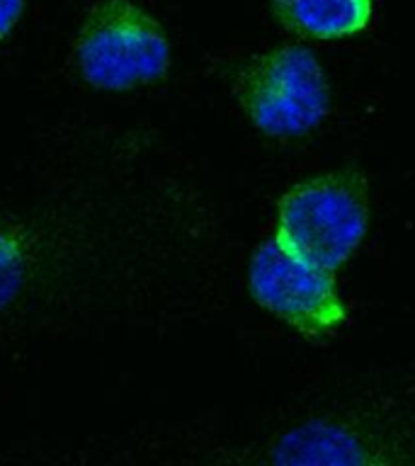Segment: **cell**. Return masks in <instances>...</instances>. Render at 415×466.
<instances>
[{"label":"cell","instance_id":"5","mask_svg":"<svg viewBox=\"0 0 415 466\" xmlns=\"http://www.w3.org/2000/svg\"><path fill=\"white\" fill-rule=\"evenodd\" d=\"M287 32L311 42H342L362 35L374 15V0H269Z\"/></svg>","mask_w":415,"mask_h":466},{"label":"cell","instance_id":"3","mask_svg":"<svg viewBox=\"0 0 415 466\" xmlns=\"http://www.w3.org/2000/svg\"><path fill=\"white\" fill-rule=\"evenodd\" d=\"M233 97L248 124L272 138L304 137L330 112L326 68L301 44H282L248 58L233 80Z\"/></svg>","mask_w":415,"mask_h":466},{"label":"cell","instance_id":"8","mask_svg":"<svg viewBox=\"0 0 415 466\" xmlns=\"http://www.w3.org/2000/svg\"><path fill=\"white\" fill-rule=\"evenodd\" d=\"M25 13V0H0V44L13 35Z\"/></svg>","mask_w":415,"mask_h":466},{"label":"cell","instance_id":"7","mask_svg":"<svg viewBox=\"0 0 415 466\" xmlns=\"http://www.w3.org/2000/svg\"><path fill=\"white\" fill-rule=\"evenodd\" d=\"M22 282V253L13 238L0 231V306L17 294Z\"/></svg>","mask_w":415,"mask_h":466},{"label":"cell","instance_id":"2","mask_svg":"<svg viewBox=\"0 0 415 466\" xmlns=\"http://www.w3.org/2000/svg\"><path fill=\"white\" fill-rule=\"evenodd\" d=\"M76 71L87 86L127 93L158 83L173 64L166 29L134 0H97L73 39Z\"/></svg>","mask_w":415,"mask_h":466},{"label":"cell","instance_id":"6","mask_svg":"<svg viewBox=\"0 0 415 466\" xmlns=\"http://www.w3.org/2000/svg\"><path fill=\"white\" fill-rule=\"evenodd\" d=\"M277 464H367L369 454L359 437L338 422L313 420L289 430L272 447Z\"/></svg>","mask_w":415,"mask_h":466},{"label":"cell","instance_id":"4","mask_svg":"<svg viewBox=\"0 0 415 466\" xmlns=\"http://www.w3.org/2000/svg\"><path fill=\"white\" fill-rule=\"evenodd\" d=\"M248 291L269 316L313 340L335 335L348 319L333 272L287 253L275 238L255 248Z\"/></svg>","mask_w":415,"mask_h":466},{"label":"cell","instance_id":"1","mask_svg":"<svg viewBox=\"0 0 415 466\" xmlns=\"http://www.w3.org/2000/svg\"><path fill=\"white\" fill-rule=\"evenodd\" d=\"M369 231V185L357 170H328L291 185L277 202L272 238L301 260L335 272Z\"/></svg>","mask_w":415,"mask_h":466}]
</instances>
